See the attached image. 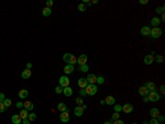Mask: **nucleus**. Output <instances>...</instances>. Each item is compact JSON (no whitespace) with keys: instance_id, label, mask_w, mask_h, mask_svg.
Masks as SVG:
<instances>
[{"instance_id":"1","label":"nucleus","mask_w":165,"mask_h":124,"mask_svg":"<svg viewBox=\"0 0 165 124\" xmlns=\"http://www.w3.org/2000/svg\"><path fill=\"white\" fill-rule=\"evenodd\" d=\"M85 91H86V94L87 95H95L97 93L98 89H97V85L96 84H88L86 88H85Z\"/></svg>"},{"instance_id":"2","label":"nucleus","mask_w":165,"mask_h":124,"mask_svg":"<svg viewBox=\"0 0 165 124\" xmlns=\"http://www.w3.org/2000/svg\"><path fill=\"white\" fill-rule=\"evenodd\" d=\"M162 33H163V31H162L161 28H158V27H155V28H152V29H151L150 36L152 37L153 39H158V38H160V37L162 36Z\"/></svg>"},{"instance_id":"3","label":"nucleus","mask_w":165,"mask_h":124,"mask_svg":"<svg viewBox=\"0 0 165 124\" xmlns=\"http://www.w3.org/2000/svg\"><path fill=\"white\" fill-rule=\"evenodd\" d=\"M147 98H149V101H151V102H158V100L161 99V96L158 95V92L152 91V92H150V93H149Z\"/></svg>"},{"instance_id":"4","label":"nucleus","mask_w":165,"mask_h":124,"mask_svg":"<svg viewBox=\"0 0 165 124\" xmlns=\"http://www.w3.org/2000/svg\"><path fill=\"white\" fill-rule=\"evenodd\" d=\"M69 83H71V80H69L66 75H63V77L60 78V85H61L62 88L69 87Z\"/></svg>"},{"instance_id":"5","label":"nucleus","mask_w":165,"mask_h":124,"mask_svg":"<svg viewBox=\"0 0 165 124\" xmlns=\"http://www.w3.org/2000/svg\"><path fill=\"white\" fill-rule=\"evenodd\" d=\"M87 60H88V57H87L86 54H80L78 58H77V63L79 64V66H84V64H86Z\"/></svg>"},{"instance_id":"6","label":"nucleus","mask_w":165,"mask_h":124,"mask_svg":"<svg viewBox=\"0 0 165 124\" xmlns=\"http://www.w3.org/2000/svg\"><path fill=\"white\" fill-rule=\"evenodd\" d=\"M60 120L64 123H67L69 121V113L68 111H64V112H61V115H60Z\"/></svg>"},{"instance_id":"7","label":"nucleus","mask_w":165,"mask_h":124,"mask_svg":"<svg viewBox=\"0 0 165 124\" xmlns=\"http://www.w3.org/2000/svg\"><path fill=\"white\" fill-rule=\"evenodd\" d=\"M144 63L146 64V66H150V64H152L153 62H154V55L153 54H147L144 57Z\"/></svg>"},{"instance_id":"8","label":"nucleus","mask_w":165,"mask_h":124,"mask_svg":"<svg viewBox=\"0 0 165 124\" xmlns=\"http://www.w3.org/2000/svg\"><path fill=\"white\" fill-rule=\"evenodd\" d=\"M122 111H123L124 113H131L133 111V105L131 103H126L124 105L122 106Z\"/></svg>"},{"instance_id":"9","label":"nucleus","mask_w":165,"mask_h":124,"mask_svg":"<svg viewBox=\"0 0 165 124\" xmlns=\"http://www.w3.org/2000/svg\"><path fill=\"white\" fill-rule=\"evenodd\" d=\"M87 82H88V84H95L96 83V80H97V77L95 75V74H93V73H90V74H88L86 78Z\"/></svg>"},{"instance_id":"10","label":"nucleus","mask_w":165,"mask_h":124,"mask_svg":"<svg viewBox=\"0 0 165 124\" xmlns=\"http://www.w3.org/2000/svg\"><path fill=\"white\" fill-rule=\"evenodd\" d=\"M77 84H78V87L80 89H85L88 85V82H87L86 79H84V78H80L78 81H77Z\"/></svg>"},{"instance_id":"11","label":"nucleus","mask_w":165,"mask_h":124,"mask_svg":"<svg viewBox=\"0 0 165 124\" xmlns=\"http://www.w3.org/2000/svg\"><path fill=\"white\" fill-rule=\"evenodd\" d=\"M150 115L153 119H156V117L160 115V110L158 109V107H152V109L150 110Z\"/></svg>"},{"instance_id":"12","label":"nucleus","mask_w":165,"mask_h":124,"mask_svg":"<svg viewBox=\"0 0 165 124\" xmlns=\"http://www.w3.org/2000/svg\"><path fill=\"white\" fill-rule=\"evenodd\" d=\"M31 74H32V72H31V70H29V69H25V70H23V71H22V73H21V77H22V79H24V80H26V79H29V78L31 77Z\"/></svg>"},{"instance_id":"13","label":"nucleus","mask_w":165,"mask_h":124,"mask_svg":"<svg viewBox=\"0 0 165 124\" xmlns=\"http://www.w3.org/2000/svg\"><path fill=\"white\" fill-rule=\"evenodd\" d=\"M150 33H151V29H150V27H147V26H144L141 28V34L142 36H150Z\"/></svg>"},{"instance_id":"14","label":"nucleus","mask_w":165,"mask_h":124,"mask_svg":"<svg viewBox=\"0 0 165 124\" xmlns=\"http://www.w3.org/2000/svg\"><path fill=\"white\" fill-rule=\"evenodd\" d=\"M74 70H75V68H74L73 64H67V66H64V72L66 73V74H71V73H73L74 72Z\"/></svg>"},{"instance_id":"15","label":"nucleus","mask_w":165,"mask_h":124,"mask_svg":"<svg viewBox=\"0 0 165 124\" xmlns=\"http://www.w3.org/2000/svg\"><path fill=\"white\" fill-rule=\"evenodd\" d=\"M63 93H64L65 96L69 98L71 95H73V89L71 87H66V88H63Z\"/></svg>"},{"instance_id":"16","label":"nucleus","mask_w":165,"mask_h":124,"mask_svg":"<svg viewBox=\"0 0 165 124\" xmlns=\"http://www.w3.org/2000/svg\"><path fill=\"white\" fill-rule=\"evenodd\" d=\"M105 103L108 104V105H115V96L112 95H108L106 100H105Z\"/></svg>"},{"instance_id":"17","label":"nucleus","mask_w":165,"mask_h":124,"mask_svg":"<svg viewBox=\"0 0 165 124\" xmlns=\"http://www.w3.org/2000/svg\"><path fill=\"white\" fill-rule=\"evenodd\" d=\"M149 93H150V91H149L145 87H140V88H139V94L142 95V96H147Z\"/></svg>"},{"instance_id":"18","label":"nucleus","mask_w":165,"mask_h":124,"mask_svg":"<svg viewBox=\"0 0 165 124\" xmlns=\"http://www.w3.org/2000/svg\"><path fill=\"white\" fill-rule=\"evenodd\" d=\"M160 23H161V20H160V18L158 17H154V18L151 19V26L152 27H158L160 26Z\"/></svg>"},{"instance_id":"19","label":"nucleus","mask_w":165,"mask_h":124,"mask_svg":"<svg viewBox=\"0 0 165 124\" xmlns=\"http://www.w3.org/2000/svg\"><path fill=\"white\" fill-rule=\"evenodd\" d=\"M11 121H12L13 124H20L22 122V119L20 117V115L15 114V115H12V117H11Z\"/></svg>"},{"instance_id":"20","label":"nucleus","mask_w":165,"mask_h":124,"mask_svg":"<svg viewBox=\"0 0 165 124\" xmlns=\"http://www.w3.org/2000/svg\"><path fill=\"white\" fill-rule=\"evenodd\" d=\"M74 114H75L76 116H82V114H84V110H82V106H76L75 109H74Z\"/></svg>"},{"instance_id":"21","label":"nucleus","mask_w":165,"mask_h":124,"mask_svg":"<svg viewBox=\"0 0 165 124\" xmlns=\"http://www.w3.org/2000/svg\"><path fill=\"white\" fill-rule=\"evenodd\" d=\"M73 53H65L64 55H63V60H64V62H67L68 64H71V61H72V58H73Z\"/></svg>"},{"instance_id":"22","label":"nucleus","mask_w":165,"mask_h":124,"mask_svg":"<svg viewBox=\"0 0 165 124\" xmlns=\"http://www.w3.org/2000/svg\"><path fill=\"white\" fill-rule=\"evenodd\" d=\"M144 87L149 90V91H155V89H156V87H155V84L153 83V82H146V83L144 84Z\"/></svg>"},{"instance_id":"23","label":"nucleus","mask_w":165,"mask_h":124,"mask_svg":"<svg viewBox=\"0 0 165 124\" xmlns=\"http://www.w3.org/2000/svg\"><path fill=\"white\" fill-rule=\"evenodd\" d=\"M28 95H29V92H28V90H25V89H22V90L19 91V98L20 99H26Z\"/></svg>"},{"instance_id":"24","label":"nucleus","mask_w":165,"mask_h":124,"mask_svg":"<svg viewBox=\"0 0 165 124\" xmlns=\"http://www.w3.org/2000/svg\"><path fill=\"white\" fill-rule=\"evenodd\" d=\"M23 106H24V109L26 110V111H32L33 107H34L33 103H32V102H30V101H26V102L23 103Z\"/></svg>"},{"instance_id":"25","label":"nucleus","mask_w":165,"mask_h":124,"mask_svg":"<svg viewBox=\"0 0 165 124\" xmlns=\"http://www.w3.org/2000/svg\"><path fill=\"white\" fill-rule=\"evenodd\" d=\"M42 15L44 16V17H50L51 15H52V9L51 8H43V10H42Z\"/></svg>"},{"instance_id":"26","label":"nucleus","mask_w":165,"mask_h":124,"mask_svg":"<svg viewBox=\"0 0 165 124\" xmlns=\"http://www.w3.org/2000/svg\"><path fill=\"white\" fill-rule=\"evenodd\" d=\"M57 110L60 111V112H64V111H67V106H66V104H65V103L61 102V103H58Z\"/></svg>"},{"instance_id":"27","label":"nucleus","mask_w":165,"mask_h":124,"mask_svg":"<svg viewBox=\"0 0 165 124\" xmlns=\"http://www.w3.org/2000/svg\"><path fill=\"white\" fill-rule=\"evenodd\" d=\"M19 115H20V117L23 120V119H28L29 113H28V111L24 109V110H21V111H20V114H19Z\"/></svg>"},{"instance_id":"28","label":"nucleus","mask_w":165,"mask_h":124,"mask_svg":"<svg viewBox=\"0 0 165 124\" xmlns=\"http://www.w3.org/2000/svg\"><path fill=\"white\" fill-rule=\"evenodd\" d=\"M4 107H6V109H8V107H9V106H11V104H12V101H11L10 99H4Z\"/></svg>"},{"instance_id":"29","label":"nucleus","mask_w":165,"mask_h":124,"mask_svg":"<svg viewBox=\"0 0 165 124\" xmlns=\"http://www.w3.org/2000/svg\"><path fill=\"white\" fill-rule=\"evenodd\" d=\"M154 61L158 62V63H163V61H164V58H163V55H156V57H154Z\"/></svg>"},{"instance_id":"30","label":"nucleus","mask_w":165,"mask_h":124,"mask_svg":"<svg viewBox=\"0 0 165 124\" xmlns=\"http://www.w3.org/2000/svg\"><path fill=\"white\" fill-rule=\"evenodd\" d=\"M155 12L158 13V15H163L164 13V6H162V7H158L155 9Z\"/></svg>"},{"instance_id":"31","label":"nucleus","mask_w":165,"mask_h":124,"mask_svg":"<svg viewBox=\"0 0 165 124\" xmlns=\"http://www.w3.org/2000/svg\"><path fill=\"white\" fill-rule=\"evenodd\" d=\"M96 83H98V84H104V83H105V78L102 77V75H99V77H97Z\"/></svg>"},{"instance_id":"32","label":"nucleus","mask_w":165,"mask_h":124,"mask_svg":"<svg viewBox=\"0 0 165 124\" xmlns=\"http://www.w3.org/2000/svg\"><path fill=\"white\" fill-rule=\"evenodd\" d=\"M88 70H89V66H87V64H84V66H79V71H82V72H87Z\"/></svg>"},{"instance_id":"33","label":"nucleus","mask_w":165,"mask_h":124,"mask_svg":"<svg viewBox=\"0 0 165 124\" xmlns=\"http://www.w3.org/2000/svg\"><path fill=\"white\" fill-rule=\"evenodd\" d=\"M28 120L31 122V121H35L36 120V114L35 113H30L28 115Z\"/></svg>"},{"instance_id":"34","label":"nucleus","mask_w":165,"mask_h":124,"mask_svg":"<svg viewBox=\"0 0 165 124\" xmlns=\"http://www.w3.org/2000/svg\"><path fill=\"white\" fill-rule=\"evenodd\" d=\"M87 7H86V4H78V10L80 11V12H84V11H86Z\"/></svg>"},{"instance_id":"35","label":"nucleus","mask_w":165,"mask_h":124,"mask_svg":"<svg viewBox=\"0 0 165 124\" xmlns=\"http://www.w3.org/2000/svg\"><path fill=\"white\" fill-rule=\"evenodd\" d=\"M113 110H115V112H121L122 111V105H120V104H116L115 106H113Z\"/></svg>"},{"instance_id":"36","label":"nucleus","mask_w":165,"mask_h":124,"mask_svg":"<svg viewBox=\"0 0 165 124\" xmlns=\"http://www.w3.org/2000/svg\"><path fill=\"white\" fill-rule=\"evenodd\" d=\"M76 103H77V105L78 106H82L84 104V100L82 98H77L76 99Z\"/></svg>"},{"instance_id":"37","label":"nucleus","mask_w":165,"mask_h":124,"mask_svg":"<svg viewBox=\"0 0 165 124\" xmlns=\"http://www.w3.org/2000/svg\"><path fill=\"white\" fill-rule=\"evenodd\" d=\"M119 117H120V115H119V113H118V112H115V113L112 114L111 119H112V121H116V120H119Z\"/></svg>"},{"instance_id":"38","label":"nucleus","mask_w":165,"mask_h":124,"mask_svg":"<svg viewBox=\"0 0 165 124\" xmlns=\"http://www.w3.org/2000/svg\"><path fill=\"white\" fill-rule=\"evenodd\" d=\"M55 92H56L57 94H61L62 92H63V88H62L61 85H58V87H56V88H55Z\"/></svg>"},{"instance_id":"39","label":"nucleus","mask_w":165,"mask_h":124,"mask_svg":"<svg viewBox=\"0 0 165 124\" xmlns=\"http://www.w3.org/2000/svg\"><path fill=\"white\" fill-rule=\"evenodd\" d=\"M150 124H160V122L158 121V119H151V121H150Z\"/></svg>"},{"instance_id":"40","label":"nucleus","mask_w":165,"mask_h":124,"mask_svg":"<svg viewBox=\"0 0 165 124\" xmlns=\"http://www.w3.org/2000/svg\"><path fill=\"white\" fill-rule=\"evenodd\" d=\"M53 4H54L53 0H47V1H46V7L47 8H51L52 6H53Z\"/></svg>"},{"instance_id":"41","label":"nucleus","mask_w":165,"mask_h":124,"mask_svg":"<svg viewBox=\"0 0 165 124\" xmlns=\"http://www.w3.org/2000/svg\"><path fill=\"white\" fill-rule=\"evenodd\" d=\"M112 124H124V122H123L122 120H120V119H119V120L113 121V122H112Z\"/></svg>"},{"instance_id":"42","label":"nucleus","mask_w":165,"mask_h":124,"mask_svg":"<svg viewBox=\"0 0 165 124\" xmlns=\"http://www.w3.org/2000/svg\"><path fill=\"white\" fill-rule=\"evenodd\" d=\"M75 63H77V58H76L75 55H73V58H72V61H71V64H75Z\"/></svg>"},{"instance_id":"43","label":"nucleus","mask_w":165,"mask_h":124,"mask_svg":"<svg viewBox=\"0 0 165 124\" xmlns=\"http://www.w3.org/2000/svg\"><path fill=\"white\" fill-rule=\"evenodd\" d=\"M4 99H6V95H4V93H0V103L4 102Z\"/></svg>"},{"instance_id":"44","label":"nucleus","mask_w":165,"mask_h":124,"mask_svg":"<svg viewBox=\"0 0 165 124\" xmlns=\"http://www.w3.org/2000/svg\"><path fill=\"white\" fill-rule=\"evenodd\" d=\"M4 110H6V107H4V103H0V113H2V112H4Z\"/></svg>"},{"instance_id":"45","label":"nucleus","mask_w":165,"mask_h":124,"mask_svg":"<svg viewBox=\"0 0 165 124\" xmlns=\"http://www.w3.org/2000/svg\"><path fill=\"white\" fill-rule=\"evenodd\" d=\"M15 106H17L18 109H22V107H23V103H22V102H17Z\"/></svg>"},{"instance_id":"46","label":"nucleus","mask_w":165,"mask_h":124,"mask_svg":"<svg viewBox=\"0 0 165 124\" xmlns=\"http://www.w3.org/2000/svg\"><path fill=\"white\" fill-rule=\"evenodd\" d=\"M79 93H80V95H82V96H85V95H87L86 94V91H85V89H80Z\"/></svg>"},{"instance_id":"47","label":"nucleus","mask_w":165,"mask_h":124,"mask_svg":"<svg viewBox=\"0 0 165 124\" xmlns=\"http://www.w3.org/2000/svg\"><path fill=\"white\" fill-rule=\"evenodd\" d=\"M158 122H164V116H163V115H158Z\"/></svg>"},{"instance_id":"48","label":"nucleus","mask_w":165,"mask_h":124,"mask_svg":"<svg viewBox=\"0 0 165 124\" xmlns=\"http://www.w3.org/2000/svg\"><path fill=\"white\" fill-rule=\"evenodd\" d=\"M147 2H149L147 0H140V1H139L140 4H147Z\"/></svg>"},{"instance_id":"49","label":"nucleus","mask_w":165,"mask_h":124,"mask_svg":"<svg viewBox=\"0 0 165 124\" xmlns=\"http://www.w3.org/2000/svg\"><path fill=\"white\" fill-rule=\"evenodd\" d=\"M160 90H161V93H162V94H164V93H165V87H164V85H161Z\"/></svg>"},{"instance_id":"50","label":"nucleus","mask_w":165,"mask_h":124,"mask_svg":"<svg viewBox=\"0 0 165 124\" xmlns=\"http://www.w3.org/2000/svg\"><path fill=\"white\" fill-rule=\"evenodd\" d=\"M22 123L23 124H30V121L28 120V119H23V120H22Z\"/></svg>"},{"instance_id":"51","label":"nucleus","mask_w":165,"mask_h":124,"mask_svg":"<svg viewBox=\"0 0 165 124\" xmlns=\"http://www.w3.org/2000/svg\"><path fill=\"white\" fill-rule=\"evenodd\" d=\"M31 68H32V63H31V62H29V63H26V69L31 70Z\"/></svg>"},{"instance_id":"52","label":"nucleus","mask_w":165,"mask_h":124,"mask_svg":"<svg viewBox=\"0 0 165 124\" xmlns=\"http://www.w3.org/2000/svg\"><path fill=\"white\" fill-rule=\"evenodd\" d=\"M160 20H161L162 22H164V21H165V16H164V13L162 15V17H161V19H160Z\"/></svg>"},{"instance_id":"53","label":"nucleus","mask_w":165,"mask_h":124,"mask_svg":"<svg viewBox=\"0 0 165 124\" xmlns=\"http://www.w3.org/2000/svg\"><path fill=\"white\" fill-rule=\"evenodd\" d=\"M98 2H99L98 0H93V1H91V4H97Z\"/></svg>"},{"instance_id":"54","label":"nucleus","mask_w":165,"mask_h":124,"mask_svg":"<svg viewBox=\"0 0 165 124\" xmlns=\"http://www.w3.org/2000/svg\"><path fill=\"white\" fill-rule=\"evenodd\" d=\"M82 110H86L87 107H88V105H87V104H82Z\"/></svg>"},{"instance_id":"55","label":"nucleus","mask_w":165,"mask_h":124,"mask_svg":"<svg viewBox=\"0 0 165 124\" xmlns=\"http://www.w3.org/2000/svg\"><path fill=\"white\" fill-rule=\"evenodd\" d=\"M143 101H144V102H149V98H147V96H144Z\"/></svg>"},{"instance_id":"56","label":"nucleus","mask_w":165,"mask_h":124,"mask_svg":"<svg viewBox=\"0 0 165 124\" xmlns=\"http://www.w3.org/2000/svg\"><path fill=\"white\" fill-rule=\"evenodd\" d=\"M87 6H88V7H90V6H91V1H88V2L86 4V7H87Z\"/></svg>"},{"instance_id":"57","label":"nucleus","mask_w":165,"mask_h":124,"mask_svg":"<svg viewBox=\"0 0 165 124\" xmlns=\"http://www.w3.org/2000/svg\"><path fill=\"white\" fill-rule=\"evenodd\" d=\"M104 124H112V122L111 121H107V122H105Z\"/></svg>"},{"instance_id":"58","label":"nucleus","mask_w":165,"mask_h":124,"mask_svg":"<svg viewBox=\"0 0 165 124\" xmlns=\"http://www.w3.org/2000/svg\"><path fill=\"white\" fill-rule=\"evenodd\" d=\"M100 104H101V105H104V104H106V103H105V100H101V101H100Z\"/></svg>"},{"instance_id":"59","label":"nucleus","mask_w":165,"mask_h":124,"mask_svg":"<svg viewBox=\"0 0 165 124\" xmlns=\"http://www.w3.org/2000/svg\"><path fill=\"white\" fill-rule=\"evenodd\" d=\"M143 124H149V123H147V122H146V121H145V122H144V123Z\"/></svg>"},{"instance_id":"60","label":"nucleus","mask_w":165,"mask_h":124,"mask_svg":"<svg viewBox=\"0 0 165 124\" xmlns=\"http://www.w3.org/2000/svg\"><path fill=\"white\" fill-rule=\"evenodd\" d=\"M132 124H138V123H132Z\"/></svg>"}]
</instances>
